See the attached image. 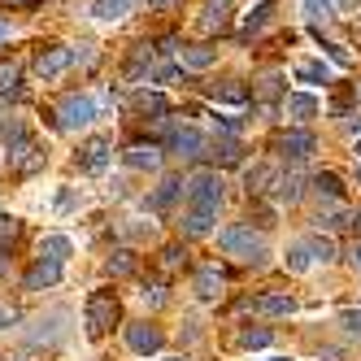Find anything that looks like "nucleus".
I'll return each mask as SVG.
<instances>
[{
  "label": "nucleus",
  "mask_w": 361,
  "mask_h": 361,
  "mask_svg": "<svg viewBox=\"0 0 361 361\" xmlns=\"http://www.w3.org/2000/svg\"><path fill=\"white\" fill-rule=\"evenodd\" d=\"M96 118V100L92 96H66L61 100V131H79V126H87Z\"/></svg>",
  "instance_id": "obj_4"
},
{
  "label": "nucleus",
  "mask_w": 361,
  "mask_h": 361,
  "mask_svg": "<svg viewBox=\"0 0 361 361\" xmlns=\"http://www.w3.org/2000/svg\"><path fill=\"white\" fill-rule=\"evenodd\" d=\"M22 135H27V131H22V122H18V118H5V114H0V140H5V144L13 148Z\"/></svg>",
  "instance_id": "obj_37"
},
{
  "label": "nucleus",
  "mask_w": 361,
  "mask_h": 361,
  "mask_svg": "<svg viewBox=\"0 0 361 361\" xmlns=\"http://www.w3.org/2000/svg\"><path fill=\"white\" fill-rule=\"evenodd\" d=\"M57 279H61V266L48 262V257H39V262L27 270V279H22V283H27V292H44V288H53Z\"/></svg>",
  "instance_id": "obj_11"
},
{
  "label": "nucleus",
  "mask_w": 361,
  "mask_h": 361,
  "mask_svg": "<svg viewBox=\"0 0 361 361\" xmlns=\"http://www.w3.org/2000/svg\"><path fill=\"white\" fill-rule=\"evenodd\" d=\"M152 5H157V9H170V5H174V0H152Z\"/></svg>",
  "instance_id": "obj_47"
},
{
  "label": "nucleus",
  "mask_w": 361,
  "mask_h": 361,
  "mask_svg": "<svg viewBox=\"0 0 361 361\" xmlns=\"http://www.w3.org/2000/svg\"><path fill=\"white\" fill-rule=\"evenodd\" d=\"M131 270H135V257L126 252V248H118V252L109 257V274H114V279H122V274H131Z\"/></svg>",
  "instance_id": "obj_35"
},
{
  "label": "nucleus",
  "mask_w": 361,
  "mask_h": 361,
  "mask_svg": "<svg viewBox=\"0 0 361 361\" xmlns=\"http://www.w3.org/2000/svg\"><path fill=\"white\" fill-rule=\"evenodd\" d=\"M13 322H18V309H13V305H5V300H0V331H9Z\"/></svg>",
  "instance_id": "obj_41"
},
{
  "label": "nucleus",
  "mask_w": 361,
  "mask_h": 361,
  "mask_svg": "<svg viewBox=\"0 0 361 361\" xmlns=\"http://www.w3.org/2000/svg\"><path fill=\"white\" fill-rule=\"evenodd\" d=\"M353 92H357V100H361V83H357V87H353Z\"/></svg>",
  "instance_id": "obj_50"
},
{
  "label": "nucleus",
  "mask_w": 361,
  "mask_h": 361,
  "mask_svg": "<svg viewBox=\"0 0 361 361\" xmlns=\"http://www.w3.org/2000/svg\"><path fill=\"white\" fill-rule=\"evenodd\" d=\"M183 262H188V252H183V244H170V248L161 252V270H166V274H174V270H183Z\"/></svg>",
  "instance_id": "obj_33"
},
{
  "label": "nucleus",
  "mask_w": 361,
  "mask_h": 361,
  "mask_svg": "<svg viewBox=\"0 0 361 361\" xmlns=\"http://www.w3.org/2000/svg\"><path fill=\"white\" fill-rule=\"evenodd\" d=\"M305 18L309 22H331L335 18V5H331V0H305Z\"/></svg>",
  "instance_id": "obj_32"
},
{
  "label": "nucleus",
  "mask_w": 361,
  "mask_h": 361,
  "mask_svg": "<svg viewBox=\"0 0 361 361\" xmlns=\"http://www.w3.org/2000/svg\"><path fill=\"white\" fill-rule=\"evenodd\" d=\"M135 109H140V114H157V118H161V114H170V100H166L161 92H140V96H135Z\"/></svg>",
  "instance_id": "obj_23"
},
{
  "label": "nucleus",
  "mask_w": 361,
  "mask_h": 361,
  "mask_svg": "<svg viewBox=\"0 0 361 361\" xmlns=\"http://www.w3.org/2000/svg\"><path fill=\"white\" fill-rule=\"evenodd\" d=\"M296 79H300V83H326L331 70H326L322 61H300V66H296Z\"/></svg>",
  "instance_id": "obj_26"
},
{
  "label": "nucleus",
  "mask_w": 361,
  "mask_h": 361,
  "mask_svg": "<svg viewBox=\"0 0 361 361\" xmlns=\"http://www.w3.org/2000/svg\"><path fill=\"white\" fill-rule=\"evenodd\" d=\"M114 322H118V296L114 292H92L87 296V331L105 335Z\"/></svg>",
  "instance_id": "obj_3"
},
{
  "label": "nucleus",
  "mask_w": 361,
  "mask_h": 361,
  "mask_svg": "<svg viewBox=\"0 0 361 361\" xmlns=\"http://www.w3.org/2000/svg\"><path fill=\"white\" fill-rule=\"evenodd\" d=\"M274 196L279 200H300V174H288V178H279V188H274Z\"/></svg>",
  "instance_id": "obj_36"
},
{
  "label": "nucleus",
  "mask_w": 361,
  "mask_h": 361,
  "mask_svg": "<svg viewBox=\"0 0 361 361\" xmlns=\"http://www.w3.org/2000/svg\"><path fill=\"white\" fill-rule=\"evenodd\" d=\"M309 266H314V252H309V244H292V248H288V270L305 274Z\"/></svg>",
  "instance_id": "obj_27"
},
{
  "label": "nucleus",
  "mask_w": 361,
  "mask_h": 361,
  "mask_svg": "<svg viewBox=\"0 0 361 361\" xmlns=\"http://www.w3.org/2000/svg\"><path fill=\"white\" fill-rule=\"evenodd\" d=\"M178 192H188V183H183V178H166V183L157 188V196L148 200V209H157V214H161V209H170V204L178 200Z\"/></svg>",
  "instance_id": "obj_18"
},
{
  "label": "nucleus",
  "mask_w": 361,
  "mask_h": 361,
  "mask_svg": "<svg viewBox=\"0 0 361 361\" xmlns=\"http://www.w3.org/2000/svg\"><path fill=\"white\" fill-rule=\"evenodd\" d=\"M209 96H214V100H222V105H244V100H248V92H244L240 83H222V87L214 83V87H209Z\"/></svg>",
  "instance_id": "obj_25"
},
{
  "label": "nucleus",
  "mask_w": 361,
  "mask_h": 361,
  "mask_svg": "<svg viewBox=\"0 0 361 361\" xmlns=\"http://www.w3.org/2000/svg\"><path fill=\"white\" fill-rule=\"evenodd\" d=\"M5 5H31V0H5Z\"/></svg>",
  "instance_id": "obj_48"
},
{
  "label": "nucleus",
  "mask_w": 361,
  "mask_h": 361,
  "mask_svg": "<svg viewBox=\"0 0 361 361\" xmlns=\"http://www.w3.org/2000/svg\"><path fill=\"white\" fill-rule=\"evenodd\" d=\"M270 13H274V0H266V5H257L248 18H244V35H252V31H262L266 22H270Z\"/></svg>",
  "instance_id": "obj_28"
},
{
  "label": "nucleus",
  "mask_w": 361,
  "mask_h": 361,
  "mask_svg": "<svg viewBox=\"0 0 361 361\" xmlns=\"http://www.w3.org/2000/svg\"><path fill=\"white\" fill-rule=\"evenodd\" d=\"M222 204V178L214 170H200L188 178V209H204V214H218Z\"/></svg>",
  "instance_id": "obj_2"
},
{
  "label": "nucleus",
  "mask_w": 361,
  "mask_h": 361,
  "mask_svg": "<svg viewBox=\"0 0 361 361\" xmlns=\"http://www.w3.org/2000/svg\"><path fill=\"white\" fill-rule=\"evenodd\" d=\"M209 157L222 161V166H240L244 161V148H240V140H218V144H209Z\"/></svg>",
  "instance_id": "obj_19"
},
{
  "label": "nucleus",
  "mask_w": 361,
  "mask_h": 361,
  "mask_svg": "<svg viewBox=\"0 0 361 361\" xmlns=\"http://www.w3.org/2000/svg\"><path fill=\"white\" fill-rule=\"evenodd\" d=\"M166 361H183V357H166Z\"/></svg>",
  "instance_id": "obj_52"
},
{
  "label": "nucleus",
  "mask_w": 361,
  "mask_h": 361,
  "mask_svg": "<svg viewBox=\"0 0 361 361\" xmlns=\"http://www.w3.org/2000/svg\"><path fill=\"white\" fill-rule=\"evenodd\" d=\"M214 61H218V48H204V44L183 48V66H188V70H209Z\"/></svg>",
  "instance_id": "obj_20"
},
{
  "label": "nucleus",
  "mask_w": 361,
  "mask_h": 361,
  "mask_svg": "<svg viewBox=\"0 0 361 361\" xmlns=\"http://www.w3.org/2000/svg\"><path fill=\"white\" fill-rule=\"evenodd\" d=\"M214 218H218V214L188 209V214H183V231H188V235H209V231H214Z\"/></svg>",
  "instance_id": "obj_22"
},
{
  "label": "nucleus",
  "mask_w": 361,
  "mask_h": 361,
  "mask_svg": "<svg viewBox=\"0 0 361 361\" xmlns=\"http://www.w3.org/2000/svg\"><path fill=\"white\" fill-rule=\"evenodd\" d=\"M170 152L196 161V157H204V152H209V140H204L200 131H192V126H183V131H170Z\"/></svg>",
  "instance_id": "obj_9"
},
{
  "label": "nucleus",
  "mask_w": 361,
  "mask_h": 361,
  "mask_svg": "<svg viewBox=\"0 0 361 361\" xmlns=\"http://www.w3.org/2000/svg\"><path fill=\"white\" fill-rule=\"evenodd\" d=\"M283 114L296 118V122H309L318 114V96H309V92H292V96H283Z\"/></svg>",
  "instance_id": "obj_16"
},
{
  "label": "nucleus",
  "mask_w": 361,
  "mask_h": 361,
  "mask_svg": "<svg viewBox=\"0 0 361 361\" xmlns=\"http://www.w3.org/2000/svg\"><path fill=\"white\" fill-rule=\"evenodd\" d=\"M322 48H326V57H331L335 66H348V53H344L340 44H322Z\"/></svg>",
  "instance_id": "obj_42"
},
{
  "label": "nucleus",
  "mask_w": 361,
  "mask_h": 361,
  "mask_svg": "<svg viewBox=\"0 0 361 361\" xmlns=\"http://www.w3.org/2000/svg\"><path fill=\"white\" fill-rule=\"evenodd\" d=\"M252 309H257V314H270V318H288L292 309H296V300L288 292H266V296L252 300Z\"/></svg>",
  "instance_id": "obj_15"
},
{
  "label": "nucleus",
  "mask_w": 361,
  "mask_h": 361,
  "mask_svg": "<svg viewBox=\"0 0 361 361\" xmlns=\"http://www.w3.org/2000/svg\"><path fill=\"white\" fill-rule=\"evenodd\" d=\"M18 92V61H0V96Z\"/></svg>",
  "instance_id": "obj_34"
},
{
  "label": "nucleus",
  "mask_w": 361,
  "mask_h": 361,
  "mask_svg": "<svg viewBox=\"0 0 361 361\" xmlns=\"http://www.w3.org/2000/svg\"><path fill=\"white\" fill-rule=\"evenodd\" d=\"M126 166H131V170H157L161 166V152L152 148V144H135V148H126Z\"/></svg>",
  "instance_id": "obj_17"
},
{
  "label": "nucleus",
  "mask_w": 361,
  "mask_h": 361,
  "mask_svg": "<svg viewBox=\"0 0 361 361\" xmlns=\"http://www.w3.org/2000/svg\"><path fill=\"white\" fill-rule=\"evenodd\" d=\"M348 262H353V270H361V240L348 248Z\"/></svg>",
  "instance_id": "obj_44"
},
{
  "label": "nucleus",
  "mask_w": 361,
  "mask_h": 361,
  "mask_svg": "<svg viewBox=\"0 0 361 361\" xmlns=\"http://www.w3.org/2000/svg\"><path fill=\"white\" fill-rule=\"evenodd\" d=\"M283 92V74L279 70H270V74H262V79H257V96H262V100H274Z\"/></svg>",
  "instance_id": "obj_29"
},
{
  "label": "nucleus",
  "mask_w": 361,
  "mask_h": 361,
  "mask_svg": "<svg viewBox=\"0 0 361 361\" xmlns=\"http://www.w3.org/2000/svg\"><path fill=\"white\" fill-rule=\"evenodd\" d=\"M0 39H9V22L5 18H0Z\"/></svg>",
  "instance_id": "obj_45"
},
{
  "label": "nucleus",
  "mask_w": 361,
  "mask_h": 361,
  "mask_svg": "<svg viewBox=\"0 0 361 361\" xmlns=\"http://www.w3.org/2000/svg\"><path fill=\"white\" fill-rule=\"evenodd\" d=\"M222 288H226V279H222L218 266H200V270H196V296H200V300H218Z\"/></svg>",
  "instance_id": "obj_14"
},
{
  "label": "nucleus",
  "mask_w": 361,
  "mask_h": 361,
  "mask_svg": "<svg viewBox=\"0 0 361 361\" xmlns=\"http://www.w3.org/2000/svg\"><path fill=\"white\" fill-rule=\"evenodd\" d=\"M240 344H244V348H266V344H270V331H266V326H248V331L240 335Z\"/></svg>",
  "instance_id": "obj_38"
},
{
  "label": "nucleus",
  "mask_w": 361,
  "mask_h": 361,
  "mask_svg": "<svg viewBox=\"0 0 361 361\" xmlns=\"http://www.w3.org/2000/svg\"><path fill=\"white\" fill-rule=\"evenodd\" d=\"M9 270V262H5V248H0V274H5Z\"/></svg>",
  "instance_id": "obj_46"
},
{
  "label": "nucleus",
  "mask_w": 361,
  "mask_h": 361,
  "mask_svg": "<svg viewBox=\"0 0 361 361\" xmlns=\"http://www.w3.org/2000/svg\"><path fill=\"white\" fill-rule=\"evenodd\" d=\"M79 166L87 170V174H100V170H105L109 166V140H87L83 148H79Z\"/></svg>",
  "instance_id": "obj_12"
},
{
  "label": "nucleus",
  "mask_w": 361,
  "mask_h": 361,
  "mask_svg": "<svg viewBox=\"0 0 361 361\" xmlns=\"http://www.w3.org/2000/svg\"><path fill=\"white\" fill-rule=\"evenodd\" d=\"M200 31H204V35L231 31V0H209V5L200 9Z\"/></svg>",
  "instance_id": "obj_10"
},
{
  "label": "nucleus",
  "mask_w": 361,
  "mask_h": 361,
  "mask_svg": "<svg viewBox=\"0 0 361 361\" xmlns=\"http://www.w3.org/2000/svg\"><path fill=\"white\" fill-rule=\"evenodd\" d=\"M314 148H318V140H314V131H305V126H296V131H288L279 140V152L288 161H309L314 157Z\"/></svg>",
  "instance_id": "obj_8"
},
{
  "label": "nucleus",
  "mask_w": 361,
  "mask_h": 361,
  "mask_svg": "<svg viewBox=\"0 0 361 361\" xmlns=\"http://www.w3.org/2000/svg\"><path fill=\"white\" fill-rule=\"evenodd\" d=\"M39 257H48V262L66 266V257H70V240H66V235H48V240H44V248H39Z\"/></svg>",
  "instance_id": "obj_24"
},
{
  "label": "nucleus",
  "mask_w": 361,
  "mask_h": 361,
  "mask_svg": "<svg viewBox=\"0 0 361 361\" xmlns=\"http://www.w3.org/2000/svg\"><path fill=\"white\" fill-rule=\"evenodd\" d=\"M13 240H18V222L13 218H0V248L13 244Z\"/></svg>",
  "instance_id": "obj_40"
},
{
  "label": "nucleus",
  "mask_w": 361,
  "mask_h": 361,
  "mask_svg": "<svg viewBox=\"0 0 361 361\" xmlns=\"http://www.w3.org/2000/svg\"><path fill=\"white\" fill-rule=\"evenodd\" d=\"M70 61H74V53H70V48L53 44V48H44V53L35 57V74H39L44 83H53V79H61V74L70 70Z\"/></svg>",
  "instance_id": "obj_5"
},
{
  "label": "nucleus",
  "mask_w": 361,
  "mask_h": 361,
  "mask_svg": "<svg viewBox=\"0 0 361 361\" xmlns=\"http://www.w3.org/2000/svg\"><path fill=\"white\" fill-rule=\"evenodd\" d=\"M126 344H131V353H140V357H152V353H161L166 335L157 326H148V322H131L126 326Z\"/></svg>",
  "instance_id": "obj_7"
},
{
  "label": "nucleus",
  "mask_w": 361,
  "mask_h": 361,
  "mask_svg": "<svg viewBox=\"0 0 361 361\" xmlns=\"http://www.w3.org/2000/svg\"><path fill=\"white\" fill-rule=\"evenodd\" d=\"M357 157H361V140H357Z\"/></svg>",
  "instance_id": "obj_51"
},
{
  "label": "nucleus",
  "mask_w": 361,
  "mask_h": 361,
  "mask_svg": "<svg viewBox=\"0 0 361 361\" xmlns=\"http://www.w3.org/2000/svg\"><path fill=\"white\" fill-rule=\"evenodd\" d=\"M9 166H13L18 174H35V170H44V148H39L31 135H22V140L9 148Z\"/></svg>",
  "instance_id": "obj_6"
},
{
  "label": "nucleus",
  "mask_w": 361,
  "mask_h": 361,
  "mask_svg": "<svg viewBox=\"0 0 361 361\" xmlns=\"http://www.w3.org/2000/svg\"><path fill=\"white\" fill-rule=\"evenodd\" d=\"M357 183H361V170H357Z\"/></svg>",
  "instance_id": "obj_53"
},
{
  "label": "nucleus",
  "mask_w": 361,
  "mask_h": 361,
  "mask_svg": "<svg viewBox=\"0 0 361 361\" xmlns=\"http://www.w3.org/2000/svg\"><path fill=\"white\" fill-rule=\"evenodd\" d=\"M218 126H222L226 135H240V118H218Z\"/></svg>",
  "instance_id": "obj_43"
},
{
  "label": "nucleus",
  "mask_w": 361,
  "mask_h": 361,
  "mask_svg": "<svg viewBox=\"0 0 361 361\" xmlns=\"http://www.w3.org/2000/svg\"><path fill=\"white\" fill-rule=\"evenodd\" d=\"M266 361H292V357H266Z\"/></svg>",
  "instance_id": "obj_49"
},
{
  "label": "nucleus",
  "mask_w": 361,
  "mask_h": 361,
  "mask_svg": "<svg viewBox=\"0 0 361 361\" xmlns=\"http://www.w3.org/2000/svg\"><path fill=\"white\" fill-rule=\"evenodd\" d=\"M152 61H157V48H152L148 39H144V44H135V53H131V61H126V83H140L144 74L152 70Z\"/></svg>",
  "instance_id": "obj_13"
},
{
  "label": "nucleus",
  "mask_w": 361,
  "mask_h": 361,
  "mask_svg": "<svg viewBox=\"0 0 361 361\" xmlns=\"http://www.w3.org/2000/svg\"><path fill=\"white\" fill-rule=\"evenodd\" d=\"M218 244H222L226 257H240V262H248V266L266 262V244H262V235H257L252 226H226L218 235Z\"/></svg>",
  "instance_id": "obj_1"
},
{
  "label": "nucleus",
  "mask_w": 361,
  "mask_h": 361,
  "mask_svg": "<svg viewBox=\"0 0 361 361\" xmlns=\"http://www.w3.org/2000/svg\"><path fill=\"white\" fill-rule=\"evenodd\" d=\"M131 5H135V0H96V18L100 22H118V18H126V13H131Z\"/></svg>",
  "instance_id": "obj_21"
},
{
  "label": "nucleus",
  "mask_w": 361,
  "mask_h": 361,
  "mask_svg": "<svg viewBox=\"0 0 361 361\" xmlns=\"http://www.w3.org/2000/svg\"><path fill=\"white\" fill-rule=\"evenodd\" d=\"M314 188H318V196H326V200H340V196H344V183H340L335 174H318Z\"/></svg>",
  "instance_id": "obj_31"
},
{
  "label": "nucleus",
  "mask_w": 361,
  "mask_h": 361,
  "mask_svg": "<svg viewBox=\"0 0 361 361\" xmlns=\"http://www.w3.org/2000/svg\"><path fill=\"white\" fill-rule=\"evenodd\" d=\"M340 326H344L348 335H361V309H344V314H340Z\"/></svg>",
  "instance_id": "obj_39"
},
{
  "label": "nucleus",
  "mask_w": 361,
  "mask_h": 361,
  "mask_svg": "<svg viewBox=\"0 0 361 361\" xmlns=\"http://www.w3.org/2000/svg\"><path fill=\"white\" fill-rule=\"evenodd\" d=\"M305 244H309V252H314V262H322V266H326V262H335V244H331L326 235H309Z\"/></svg>",
  "instance_id": "obj_30"
}]
</instances>
